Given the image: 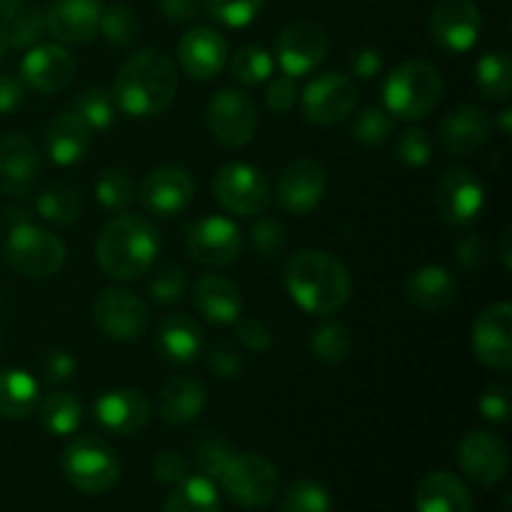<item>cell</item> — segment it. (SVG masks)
Returning a JSON list of instances; mask_svg holds the SVG:
<instances>
[{
    "label": "cell",
    "mask_w": 512,
    "mask_h": 512,
    "mask_svg": "<svg viewBox=\"0 0 512 512\" xmlns=\"http://www.w3.org/2000/svg\"><path fill=\"white\" fill-rule=\"evenodd\" d=\"M178 70L158 48H145L120 65L110 95L120 113L130 118H155L173 105Z\"/></svg>",
    "instance_id": "obj_1"
},
{
    "label": "cell",
    "mask_w": 512,
    "mask_h": 512,
    "mask_svg": "<svg viewBox=\"0 0 512 512\" xmlns=\"http://www.w3.org/2000/svg\"><path fill=\"white\" fill-rule=\"evenodd\" d=\"M285 288L300 310L318 318L340 313L353 293L348 268L325 250H298L285 263Z\"/></svg>",
    "instance_id": "obj_2"
},
{
    "label": "cell",
    "mask_w": 512,
    "mask_h": 512,
    "mask_svg": "<svg viewBox=\"0 0 512 512\" xmlns=\"http://www.w3.org/2000/svg\"><path fill=\"white\" fill-rule=\"evenodd\" d=\"M98 265L113 280H138L150 273L160 253V233L148 218L133 213L115 215L100 230Z\"/></svg>",
    "instance_id": "obj_3"
},
{
    "label": "cell",
    "mask_w": 512,
    "mask_h": 512,
    "mask_svg": "<svg viewBox=\"0 0 512 512\" xmlns=\"http://www.w3.org/2000/svg\"><path fill=\"white\" fill-rule=\"evenodd\" d=\"M443 75L425 60H405L395 65L383 85V103L393 118L423 120L443 98Z\"/></svg>",
    "instance_id": "obj_4"
},
{
    "label": "cell",
    "mask_w": 512,
    "mask_h": 512,
    "mask_svg": "<svg viewBox=\"0 0 512 512\" xmlns=\"http://www.w3.org/2000/svg\"><path fill=\"white\" fill-rule=\"evenodd\" d=\"M63 475L85 495H103L120 480V460L113 445L95 435H80L63 453Z\"/></svg>",
    "instance_id": "obj_5"
},
{
    "label": "cell",
    "mask_w": 512,
    "mask_h": 512,
    "mask_svg": "<svg viewBox=\"0 0 512 512\" xmlns=\"http://www.w3.org/2000/svg\"><path fill=\"white\" fill-rule=\"evenodd\" d=\"M5 260L23 278H50L65 263V245L58 235L30 223L10 225L5 240Z\"/></svg>",
    "instance_id": "obj_6"
},
{
    "label": "cell",
    "mask_w": 512,
    "mask_h": 512,
    "mask_svg": "<svg viewBox=\"0 0 512 512\" xmlns=\"http://www.w3.org/2000/svg\"><path fill=\"white\" fill-rule=\"evenodd\" d=\"M230 500L248 510L268 508L280 493V473L258 453H235L218 478Z\"/></svg>",
    "instance_id": "obj_7"
},
{
    "label": "cell",
    "mask_w": 512,
    "mask_h": 512,
    "mask_svg": "<svg viewBox=\"0 0 512 512\" xmlns=\"http://www.w3.org/2000/svg\"><path fill=\"white\" fill-rule=\"evenodd\" d=\"M215 200L228 213L235 215H263L273 200L270 180L258 165L250 163H228L215 173L213 178Z\"/></svg>",
    "instance_id": "obj_8"
},
{
    "label": "cell",
    "mask_w": 512,
    "mask_h": 512,
    "mask_svg": "<svg viewBox=\"0 0 512 512\" xmlns=\"http://www.w3.org/2000/svg\"><path fill=\"white\" fill-rule=\"evenodd\" d=\"M205 125L215 143L243 148L258 133V105L245 90H218L205 110Z\"/></svg>",
    "instance_id": "obj_9"
},
{
    "label": "cell",
    "mask_w": 512,
    "mask_h": 512,
    "mask_svg": "<svg viewBox=\"0 0 512 512\" xmlns=\"http://www.w3.org/2000/svg\"><path fill=\"white\" fill-rule=\"evenodd\" d=\"M435 208L440 218L453 228H468L485 208V188L478 173L465 165L445 170L435 188Z\"/></svg>",
    "instance_id": "obj_10"
},
{
    "label": "cell",
    "mask_w": 512,
    "mask_h": 512,
    "mask_svg": "<svg viewBox=\"0 0 512 512\" xmlns=\"http://www.w3.org/2000/svg\"><path fill=\"white\" fill-rule=\"evenodd\" d=\"M328 48V30L318 20L303 18L280 30L278 40H275V58H278L283 73L300 78V75L313 73L323 63Z\"/></svg>",
    "instance_id": "obj_11"
},
{
    "label": "cell",
    "mask_w": 512,
    "mask_h": 512,
    "mask_svg": "<svg viewBox=\"0 0 512 512\" xmlns=\"http://www.w3.org/2000/svg\"><path fill=\"white\" fill-rule=\"evenodd\" d=\"M190 258L205 268H225L240 258L243 250V235L240 228L225 215H208L188 225L185 235Z\"/></svg>",
    "instance_id": "obj_12"
},
{
    "label": "cell",
    "mask_w": 512,
    "mask_h": 512,
    "mask_svg": "<svg viewBox=\"0 0 512 512\" xmlns=\"http://www.w3.org/2000/svg\"><path fill=\"white\" fill-rule=\"evenodd\" d=\"M93 320L108 338L138 340L150 325V310L125 288H105L93 300Z\"/></svg>",
    "instance_id": "obj_13"
},
{
    "label": "cell",
    "mask_w": 512,
    "mask_h": 512,
    "mask_svg": "<svg viewBox=\"0 0 512 512\" xmlns=\"http://www.w3.org/2000/svg\"><path fill=\"white\" fill-rule=\"evenodd\" d=\"M303 113L313 125H335L350 118L358 105V88L345 73H323L305 85Z\"/></svg>",
    "instance_id": "obj_14"
},
{
    "label": "cell",
    "mask_w": 512,
    "mask_h": 512,
    "mask_svg": "<svg viewBox=\"0 0 512 512\" xmlns=\"http://www.w3.org/2000/svg\"><path fill=\"white\" fill-rule=\"evenodd\" d=\"M458 465L470 483L480 488H495L508 475V445L490 430H473L460 440Z\"/></svg>",
    "instance_id": "obj_15"
},
{
    "label": "cell",
    "mask_w": 512,
    "mask_h": 512,
    "mask_svg": "<svg viewBox=\"0 0 512 512\" xmlns=\"http://www.w3.org/2000/svg\"><path fill=\"white\" fill-rule=\"evenodd\" d=\"M325 190H328V173L323 163L315 158H298L285 165L280 173L275 198L285 213L303 218L323 203Z\"/></svg>",
    "instance_id": "obj_16"
},
{
    "label": "cell",
    "mask_w": 512,
    "mask_h": 512,
    "mask_svg": "<svg viewBox=\"0 0 512 512\" xmlns=\"http://www.w3.org/2000/svg\"><path fill=\"white\" fill-rule=\"evenodd\" d=\"M483 18L473 0H440L430 15V38L445 53H468L478 43Z\"/></svg>",
    "instance_id": "obj_17"
},
{
    "label": "cell",
    "mask_w": 512,
    "mask_h": 512,
    "mask_svg": "<svg viewBox=\"0 0 512 512\" xmlns=\"http://www.w3.org/2000/svg\"><path fill=\"white\" fill-rule=\"evenodd\" d=\"M473 353L485 368L510 373L512 368V305L493 303L473 323Z\"/></svg>",
    "instance_id": "obj_18"
},
{
    "label": "cell",
    "mask_w": 512,
    "mask_h": 512,
    "mask_svg": "<svg viewBox=\"0 0 512 512\" xmlns=\"http://www.w3.org/2000/svg\"><path fill=\"white\" fill-rule=\"evenodd\" d=\"M195 195V178L185 165H160L145 175L140 185V200L155 218L180 215Z\"/></svg>",
    "instance_id": "obj_19"
},
{
    "label": "cell",
    "mask_w": 512,
    "mask_h": 512,
    "mask_svg": "<svg viewBox=\"0 0 512 512\" xmlns=\"http://www.w3.org/2000/svg\"><path fill=\"white\" fill-rule=\"evenodd\" d=\"M43 160L28 135L10 133L0 138V195L23 198L38 185Z\"/></svg>",
    "instance_id": "obj_20"
},
{
    "label": "cell",
    "mask_w": 512,
    "mask_h": 512,
    "mask_svg": "<svg viewBox=\"0 0 512 512\" xmlns=\"http://www.w3.org/2000/svg\"><path fill=\"white\" fill-rule=\"evenodd\" d=\"M178 63L193 80H213L228 65V43L213 28H190L178 43Z\"/></svg>",
    "instance_id": "obj_21"
},
{
    "label": "cell",
    "mask_w": 512,
    "mask_h": 512,
    "mask_svg": "<svg viewBox=\"0 0 512 512\" xmlns=\"http://www.w3.org/2000/svg\"><path fill=\"white\" fill-rule=\"evenodd\" d=\"M100 428L113 435H135L148 425L150 400L135 388H115L100 395L93 405Z\"/></svg>",
    "instance_id": "obj_22"
},
{
    "label": "cell",
    "mask_w": 512,
    "mask_h": 512,
    "mask_svg": "<svg viewBox=\"0 0 512 512\" xmlns=\"http://www.w3.org/2000/svg\"><path fill=\"white\" fill-rule=\"evenodd\" d=\"M100 13V0H53L45 10V28L58 43L83 45L98 33Z\"/></svg>",
    "instance_id": "obj_23"
},
{
    "label": "cell",
    "mask_w": 512,
    "mask_h": 512,
    "mask_svg": "<svg viewBox=\"0 0 512 512\" xmlns=\"http://www.w3.org/2000/svg\"><path fill=\"white\" fill-rule=\"evenodd\" d=\"M75 75V60L63 45L45 43L30 50L20 63V78L28 88L38 93H58L65 85H70Z\"/></svg>",
    "instance_id": "obj_24"
},
{
    "label": "cell",
    "mask_w": 512,
    "mask_h": 512,
    "mask_svg": "<svg viewBox=\"0 0 512 512\" xmlns=\"http://www.w3.org/2000/svg\"><path fill=\"white\" fill-rule=\"evenodd\" d=\"M490 130H493L490 115L480 105L465 103L445 113V118L440 120L438 135L448 153L465 158L488 143Z\"/></svg>",
    "instance_id": "obj_25"
},
{
    "label": "cell",
    "mask_w": 512,
    "mask_h": 512,
    "mask_svg": "<svg viewBox=\"0 0 512 512\" xmlns=\"http://www.w3.org/2000/svg\"><path fill=\"white\" fill-rule=\"evenodd\" d=\"M460 293V283L443 265H423L413 270L405 283V295L410 303L423 313H445L455 305Z\"/></svg>",
    "instance_id": "obj_26"
},
{
    "label": "cell",
    "mask_w": 512,
    "mask_h": 512,
    "mask_svg": "<svg viewBox=\"0 0 512 512\" xmlns=\"http://www.w3.org/2000/svg\"><path fill=\"white\" fill-rule=\"evenodd\" d=\"M208 390L198 378H170L158 393V418L170 428H185L203 415Z\"/></svg>",
    "instance_id": "obj_27"
},
{
    "label": "cell",
    "mask_w": 512,
    "mask_h": 512,
    "mask_svg": "<svg viewBox=\"0 0 512 512\" xmlns=\"http://www.w3.org/2000/svg\"><path fill=\"white\" fill-rule=\"evenodd\" d=\"M155 348L168 363H195L205 348L203 328L198 325V320L185 313L168 315L160 320L158 330H155Z\"/></svg>",
    "instance_id": "obj_28"
},
{
    "label": "cell",
    "mask_w": 512,
    "mask_h": 512,
    "mask_svg": "<svg viewBox=\"0 0 512 512\" xmlns=\"http://www.w3.org/2000/svg\"><path fill=\"white\" fill-rule=\"evenodd\" d=\"M90 143H93V130L73 110L55 115L45 130V153L60 168L80 163L90 150Z\"/></svg>",
    "instance_id": "obj_29"
},
{
    "label": "cell",
    "mask_w": 512,
    "mask_h": 512,
    "mask_svg": "<svg viewBox=\"0 0 512 512\" xmlns=\"http://www.w3.org/2000/svg\"><path fill=\"white\" fill-rule=\"evenodd\" d=\"M193 303L205 320L215 325H233L243 313V295L240 288L225 275H203L195 283Z\"/></svg>",
    "instance_id": "obj_30"
},
{
    "label": "cell",
    "mask_w": 512,
    "mask_h": 512,
    "mask_svg": "<svg viewBox=\"0 0 512 512\" xmlns=\"http://www.w3.org/2000/svg\"><path fill=\"white\" fill-rule=\"evenodd\" d=\"M415 510L418 512H475L473 495L458 475L448 470H435L420 480L415 490Z\"/></svg>",
    "instance_id": "obj_31"
},
{
    "label": "cell",
    "mask_w": 512,
    "mask_h": 512,
    "mask_svg": "<svg viewBox=\"0 0 512 512\" xmlns=\"http://www.w3.org/2000/svg\"><path fill=\"white\" fill-rule=\"evenodd\" d=\"M38 380L18 368L0 370V418L25 420L38 410Z\"/></svg>",
    "instance_id": "obj_32"
},
{
    "label": "cell",
    "mask_w": 512,
    "mask_h": 512,
    "mask_svg": "<svg viewBox=\"0 0 512 512\" xmlns=\"http://www.w3.org/2000/svg\"><path fill=\"white\" fill-rule=\"evenodd\" d=\"M163 512H223L215 480L205 475H188L168 495Z\"/></svg>",
    "instance_id": "obj_33"
},
{
    "label": "cell",
    "mask_w": 512,
    "mask_h": 512,
    "mask_svg": "<svg viewBox=\"0 0 512 512\" xmlns=\"http://www.w3.org/2000/svg\"><path fill=\"white\" fill-rule=\"evenodd\" d=\"M478 93L490 103H508L512 93V60L505 50L485 53L475 65Z\"/></svg>",
    "instance_id": "obj_34"
},
{
    "label": "cell",
    "mask_w": 512,
    "mask_h": 512,
    "mask_svg": "<svg viewBox=\"0 0 512 512\" xmlns=\"http://www.w3.org/2000/svg\"><path fill=\"white\" fill-rule=\"evenodd\" d=\"M35 213L50 225L58 228H68V225L78 223L83 215V198L73 185L55 183L45 188L43 193L35 198Z\"/></svg>",
    "instance_id": "obj_35"
},
{
    "label": "cell",
    "mask_w": 512,
    "mask_h": 512,
    "mask_svg": "<svg viewBox=\"0 0 512 512\" xmlns=\"http://www.w3.org/2000/svg\"><path fill=\"white\" fill-rule=\"evenodd\" d=\"M40 408V423L48 430L50 435H58V438H68L75 430L80 428V420H83V405L68 390H58V393H50Z\"/></svg>",
    "instance_id": "obj_36"
},
{
    "label": "cell",
    "mask_w": 512,
    "mask_h": 512,
    "mask_svg": "<svg viewBox=\"0 0 512 512\" xmlns=\"http://www.w3.org/2000/svg\"><path fill=\"white\" fill-rule=\"evenodd\" d=\"M45 13L38 8H15L0 18V45L3 48H28L45 33Z\"/></svg>",
    "instance_id": "obj_37"
},
{
    "label": "cell",
    "mask_w": 512,
    "mask_h": 512,
    "mask_svg": "<svg viewBox=\"0 0 512 512\" xmlns=\"http://www.w3.org/2000/svg\"><path fill=\"white\" fill-rule=\"evenodd\" d=\"M190 448H193V463L198 468V473L210 480H218L225 465L235 455L233 445L218 430H200L193 438V443H190Z\"/></svg>",
    "instance_id": "obj_38"
},
{
    "label": "cell",
    "mask_w": 512,
    "mask_h": 512,
    "mask_svg": "<svg viewBox=\"0 0 512 512\" xmlns=\"http://www.w3.org/2000/svg\"><path fill=\"white\" fill-rule=\"evenodd\" d=\"M310 350L325 365H340L353 353V333L348 325L330 320L310 333Z\"/></svg>",
    "instance_id": "obj_39"
},
{
    "label": "cell",
    "mask_w": 512,
    "mask_h": 512,
    "mask_svg": "<svg viewBox=\"0 0 512 512\" xmlns=\"http://www.w3.org/2000/svg\"><path fill=\"white\" fill-rule=\"evenodd\" d=\"M273 55L263 45H240L230 58V75L243 85H260L273 78Z\"/></svg>",
    "instance_id": "obj_40"
},
{
    "label": "cell",
    "mask_w": 512,
    "mask_h": 512,
    "mask_svg": "<svg viewBox=\"0 0 512 512\" xmlns=\"http://www.w3.org/2000/svg\"><path fill=\"white\" fill-rule=\"evenodd\" d=\"M98 30L103 33V38L108 40L115 48H130L133 43H138L140 38V18L133 8L123 3L108 5V8L100 13Z\"/></svg>",
    "instance_id": "obj_41"
},
{
    "label": "cell",
    "mask_w": 512,
    "mask_h": 512,
    "mask_svg": "<svg viewBox=\"0 0 512 512\" xmlns=\"http://www.w3.org/2000/svg\"><path fill=\"white\" fill-rule=\"evenodd\" d=\"M70 110L88 125L90 130H108L115 123L113 95L103 88H88L70 103Z\"/></svg>",
    "instance_id": "obj_42"
},
{
    "label": "cell",
    "mask_w": 512,
    "mask_h": 512,
    "mask_svg": "<svg viewBox=\"0 0 512 512\" xmlns=\"http://www.w3.org/2000/svg\"><path fill=\"white\" fill-rule=\"evenodd\" d=\"M393 130L395 118L385 108H378V105L365 108L363 113L353 120V125H350V135H353L360 145H368V148H378V145L388 143Z\"/></svg>",
    "instance_id": "obj_43"
},
{
    "label": "cell",
    "mask_w": 512,
    "mask_h": 512,
    "mask_svg": "<svg viewBox=\"0 0 512 512\" xmlns=\"http://www.w3.org/2000/svg\"><path fill=\"white\" fill-rule=\"evenodd\" d=\"M95 198L105 210H125L135 198V183L123 168H105L95 183Z\"/></svg>",
    "instance_id": "obj_44"
},
{
    "label": "cell",
    "mask_w": 512,
    "mask_h": 512,
    "mask_svg": "<svg viewBox=\"0 0 512 512\" xmlns=\"http://www.w3.org/2000/svg\"><path fill=\"white\" fill-rule=\"evenodd\" d=\"M280 512H333V498L325 485L315 480H298L285 490Z\"/></svg>",
    "instance_id": "obj_45"
},
{
    "label": "cell",
    "mask_w": 512,
    "mask_h": 512,
    "mask_svg": "<svg viewBox=\"0 0 512 512\" xmlns=\"http://www.w3.org/2000/svg\"><path fill=\"white\" fill-rule=\"evenodd\" d=\"M185 288H188V275L178 263L158 265L148 280V295L163 305L178 303L185 295Z\"/></svg>",
    "instance_id": "obj_46"
},
{
    "label": "cell",
    "mask_w": 512,
    "mask_h": 512,
    "mask_svg": "<svg viewBox=\"0 0 512 512\" xmlns=\"http://www.w3.org/2000/svg\"><path fill=\"white\" fill-rule=\"evenodd\" d=\"M265 0H205L210 18L228 28H245L253 23L263 10Z\"/></svg>",
    "instance_id": "obj_47"
},
{
    "label": "cell",
    "mask_w": 512,
    "mask_h": 512,
    "mask_svg": "<svg viewBox=\"0 0 512 512\" xmlns=\"http://www.w3.org/2000/svg\"><path fill=\"white\" fill-rule=\"evenodd\" d=\"M250 245L260 258H278L288 245V230L275 218H258L250 230Z\"/></svg>",
    "instance_id": "obj_48"
},
{
    "label": "cell",
    "mask_w": 512,
    "mask_h": 512,
    "mask_svg": "<svg viewBox=\"0 0 512 512\" xmlns=\"http://www.w3.org/2000/svg\"><path fill=\"white\" fill-rule=\"evenodd\" d=\"M433 158V145L423 128H408L398 138V160L408 168H425Z\"/></svg>",
    "instance_id": "obj_49"
},
{
    "label": "cell",
    "mask_w": 512,
    "mask_h": 512,
    "mask_svg": "<svg viewBox=\"0 0 512 512\" xmlns=\"http://www.w3.org/2000/svg\"><path fill=\"white\" fill-rule=\"evenodd\" d=\"M480 415H483L488 423L503 425L508 423L510 410H512V393L508 383H493L485 388V393L480 395Z\"/></svg>",
    "instance_id": "obj_50"
},
{
    "label": "cell",
    "mask_w": 512,
    "mask_h": 512,
    "mask_svg": "<svg viewBox=\"0 0 512 512\" xmlns=\"http://www.w3.org/2000/svg\"><path fill=\"white\" fill-rule=\"evenodd\" d=\"M208 368L218 380L240 378V373H243L245 368L243 353L230 343L213 345V350L208 353Z\"/></svg>",
    "instance_id": "obj_51"
},
{
    "label": "cell",
    "mask_w": 512,
    "mask_h": 512,
    "mask_svg": "<svg viewBox=\"0 0 512 512\" xmlns=\"http://www.w3.org/2000/svg\"><path fill=\"white\" fill-rule=\"evenodd\" d=\"M298 95H300L298 83H295L293 75L280 73L270 80L268 93H265V103H268V108L273 110V113L285 115L295 108V103H298Z\"/></svg>",
    "instance_id": "obj_52"
},
{
    "label": "cell",
    "mask_w": 512,
    "mask_h": 512,
    "mask_svg": "<svg viewBox=\"0 0 512 512\" xmlns=\"http://www.w3.org/2000/svg\"><path fill=\"white\" fill-rule=\"evenodd\" d=\"M150 470H153V478L158 483L178 485L188 478V460L180 453H175V450H163V453H158L153 458Z\"/></svg>",
    "instance_id": "obj_53"
},
{
    "label": "cell",
    "mask_w": 512,
    "mask_h": 512,
    "mask_svg": "<svg viewBox=\"0 0 512 512\" xmlns=\"http://www.w3.org/2000/svg\"><path fill=\"white\" fill-rule=\"evenodd\" d=\"M75 368H78V363H75L73 353H68V350H48L40 360V373L50 385L68 383L75 375Z\"/></svg>",
    "instance_id": "obj_54"
},
{
    "label": "cell",
    "mask_w": 512,
    "mask_h": 512,
    "mask_svg": "<svg viewBox=\"0 0 512 512\" xmlns=\"http://www.w3.org/2000/svg\"><path fill=\"white\" fill-rule=\"evenodd\" d=\"M235 335H238L240 343L245 345L253 353H265L273 345V333H270L268 325L258 318H243L235 320Z\"/></svg>",
    "instance_id": "obj_55"
},
{
    "label": "cell",
    "mask_w": 512,
    "mask_h": 512,
    "mask_svg": "<svg viewBox=\"0 0 512 512\" xmlns=\"http://www.w3.org/2000/svg\"><path fill=\"white\" fill-rule=\"evenodd\" d=\"M455 260L468 273H478L485 265V260H488V240L483 235H468V238H463L458 243V250H455Z\"/></svg>",
    "instance_id": "obj_56"
},
{
    "label": "cell",
    "mask_w": 512,
    "mask_h": 512,
    "mask_svg": "<svg viewBox=\"0 0 512 512\" xmlns=\"http://www.w3.org/2000/svg\"><path fill=\"white\" fill-rule=\"evenodd\" d=\"M380 70H383V53L378 48H373V45H363L350 58V73L355 78L370 80L375 75H380Z\"/></svg>",
    "instance_id": "obj_57"
},
{
    "label": "cell",
    "mask_w": 512,
    "mask_h": 512,
    "mask_svg": "<svg viewBox=\"0 0 512 512\" xmlns=\"http://www.w3.org/2000/svg\"><path fill=\"white\" fill-rule=\"evenodd\" d=\"M25 98V83L23 78L13 73L0 75V115H8L20 108Z\"/></svg>",
    "instance_id": "obj_58"
},
{
    "label": "cell",
    "mask_w": 512,
    "mask_h": 512,
    "mask_svg": "<svg viewBox=\"0 0 512 512\" xmlns=\"http://www.w3.org/2000/svg\"><path fill=\"white\" fill-rule=\"evenodd\" d=\"M160 13L170 20V23H190L203 13V0H160Z\"/></svg>",
    "instance_id": "obj_59"
},
{
    "label": "cell",
    "mask_w": 512,
    "mask_h": 512,
    "mask_svg": "<svg viewBox=\"0 0 512 512\" xmlns=\"http://www.w3.org/2000/svg\"><path fill=\"white\" fill-rule=\"evenodd\" d=\"M5 215H8V223L10 225H20V223H30V215H33V210L25 208V205H10L8 210H5Z\"/></svg>",
    "instance_id": "obj_60"
},
{
    "label": "cell",
    "mask_w": 512,
    "mask_h": 512,
    "mask_svg": "<svg viewBox=\"0 0 512 512\" xmlns=\"http://www.w3.org/2000/svg\"><path fill=\"white\" fill-rule=\"evenodd\" d=\"M510 255H512V248H510V228H505L503 235H500V243H498V258H500V263H503L505 270L512 268Z\"/></svg>",
    "instance_id": "obj_61"
},
{
    "label": "cell",
    "mask_w": 512,
    "mask_h": 512,
    "mask_svg": "<svg viewBox=\"0 0 512 512\" xmlns=\"http://www.w3.org/2000/svg\"><path fill=\"white\" fill-rule=\"evenodd\" d=\"M498 125H500V133H503V135H510V130H512V110H510V108H503V110H500V115H498Z\"/></svg>",
    "instance_id": "obj_62"
},
{
    "label": "cell",
    "mask_w": 512,
    "mask_h": 512,
    "mask_svg": "<svg viewBox=\"0 0 512 512\" xmlns=\"http://www.w3.org/2000/svg\"><path fill=\"white\" fill-rule=\"evenodd\" d=\"M20 5H23V0H0V18L13 13V10L20 8Z\"/></svg>",
    "instance_id": "obj_63"
},
{
    "label": "cell",
    "mask_w": 512,
    "mask_h": 512,
    "mask_svg": "<svg viewBox=\"0 0 512 512\" xmlns=\"http://www.w3.org/2000/svg\"><path fill=\"white\" fill-rule=\"evenodd\" d=\"M3 50H5V48H3V45H0V58H3Z\"/></svg>",
    "instance_id": "obj_64"
}]
</instances>
